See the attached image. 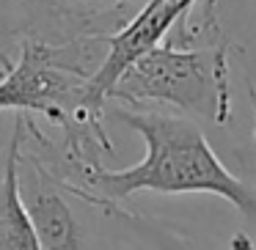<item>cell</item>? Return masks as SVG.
<instances>
[{
    "label": "cell",
    "mask_w": 256,
    "mask_h": 250,
    "mask_svg": "<svg viewBox=\"0 0 256 250\" xmlns=\"http://www.w3.org/2000/svg\"><path fill=\"white\" fill-rule=\"evenodd\" d=\"M14 132L20 138V151L39 162L74 201H83L91 209H105L110 204H127L132 195H215L234 206L242 217L256 223V184L242 173H234L212 149L198 121L182 113L152 110L144 105H116L105 102L118 124L140 135L144 160L130 168L80 165L64 160L56 151L50 132L36 124L34 113L14 110Z\"/></svg>",
    "instance_id": "1"
},
{
    "label": "cell",
    "mask_w": 256,
    "mask_h": 250,
    "mask_svg": "<svg viewBox=\"0 0 256 250\" xmlns=\"http://www.w3.org/2000/svg\"><path fill=\"white\" fill-rule=\"evenodd\" d=\"M166 39L132 61L105 102L162 105L210 127L232 121V39L215 14L218 0H201Z\"/></svg>",
    "instance_id": "2"
},
{
    "label": "cell",
    "mask_w": 256,
    "mask_h": 250,
    "mask_svg": "<svg viewBox=\"0 0 256 250\" xmlns=\"http://www.w3.org/2000/svg\"><path fill=\"white\" fill-rule=\"evenodd\" d=\"M83 77L61 61L56 47L25 39L0 74V110H25L56 121L78 105Z\"/></svg>",
    "instance_id": "3"
},
{
    "label": "cell",
    "mask_w": 256,
    "mask_h": 250,
    "mask_svg": "<svg viewBox=\"0 0 256 250\" xmlns=\"http://www.w3.org/2000/svg\"><path fill=\"white\" fill-rule=\"evenodd\" d=\"M196 3L198 0H144L127 22H122L113 33H108L105 55L86 83V105L91 110L105 113L108 91L122 77V72L132 61H138L144 52L160 44L168 30L182 17H188V11Z\"/></svg>",
    "instance_id": "4"
},
{
    "label": "cell",
    "mask_w": 256,
    "mask_h": 250,
    "mask_svg": "<svg viewBox=\"0 0 256 250\" xmlns=\"http://www.w3.org/2000/svg\"><path fill=\"white\" fill-rule=\"evenodd\" d=\"M20 198L42 250H94V237L72 204V195L30 157L20 151Z\"/></svg>",
    "instance_id": "5"
},
{
    "label": "cell",
    "mask_w": 256,
    "mask_h": 250,
    "mask_svg": "<svg viewBox=\"0 0 256 250\" xmlns=\"http://www.w3.org/2000/svg\"><path fill=\"white\" fill-rule=\"evenodd\" d=\"M22 14L28 39L61 41L108 36L127 22L144 0H12Z\"/></svg>",
    "instance_id": "6"
},
{
    "label": "cell",
    "mask_w": 256,
    "mask_h": 250,
    "mask_svg": "<svg viewBox=\"0 0 256 250\" xmlns=\"http://www.w3.org/2000/svg\"><path fill=\"white\" fill-rule=\"evenodd\" d=\"M100 212L113 223V228L132 250H250L248 239H245V248H240V239H234L232 248H223L212 239L184 231L176 223L146 215L140 209H130L127 204H110Z\"/></svg>",
    "instance_id": "7"
},
{
    "label": "cell",
    "mask_w": 256,
    "mask_h": 250,
    "mask_svg": "<svg viewBox=\"0 0 256 250\" xmlns=\"http://www.w3.org/2000/svg\"><path fill=\"white\" fill-rule=\"evenodd\" d=\"M0 250H42L20 198L17 132H12L0 171Z\"/></svg>",
    "instance_id": "8"
},
{
    "label": "cell",
    "mask_w": 256,
    "mask_h": 250,
    "mask_svg": "<svg viewBox=\"0 0 256 250\" xmlns=\"http://www.w3.org/2000/svg\"><path fill=\"white\" fill-rule=\"evenodd\" d=\"M25 39H28V30H25L22 14L17 11L12 0H0V63L3 69L12 63Z\"/></svg>",
    "instance_id": "9"
},
{
    "label": "cell",
    "mask_w": 256,
    "mask_h": 250,
    "mask_svg": "<svg viewBox=\"0 0 256 250\" xmlns=\"http://www.w3.org/2000/svg\"><path fill=\"white\" fill-rule=\"evenodd\" d=\"M232 157H234V162H237L240 173H242L248 182L256 184V138L248 140V143L232 146Z\"/></svg>",
    "instance_id": "10"
}]
</instances>
